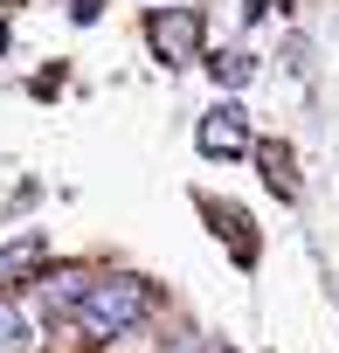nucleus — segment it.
Returning <instances> with one entry per match:
<instances>
[{
    "mask_svg": "<svg viewBox=\"0 0 339 353\" xmlns=\"http://www.w3.org/2000/svg\"><path fill=\"white\" fill-rule=\"evenodd\" d=\"M152 305H159V291H152L145 277H90L76 319H83L97 339H118V332H138V325L152 319Z\"/></svg>",
    "mask_w": 339,
    "mask_h": 353,
    "instance_id": "obj_1",
    "label": "nucleus"
},
{
    "mask_svg": "<svg viewBox=\"0 0 339 353\" xmlns=\"http://www.w3.org/2000/svg\"><path fill=\"white\" fill-rule=\"evenodd\" d=\"M145 42H152V56L166 70H181V63L201 56V14L194 8H152L145 14Z\"/></svg>",
    "mask_w": 339,
    "mask_h": 353,
    "instance_id": "obj_2",
    "label": "nucleus"
},
{
    "mask_svg": "<svg viewBox=\"0 0 339 353\" xmlns=\"http://www.w3.org/2000/svg\"><path fill=\"white\" fill-rule=\"evenodd\" d=\"M194 145H201V159H243V152H249V118H243V104H215V111L194 125Z\"/></svg>",
    "mask_w": 339,
    "mask_h": 353,
    "instance_id": "obj_3",
    "label": "nucleus"
},
{
    "mask_svg": "<svg viewBox=\"0 0 339 353\" xmlns=\"http://www.w3.org/2000/svg\"><path fill=\"white\" fill-rule=\"evenodd\" d=\"M83 291H90L83 270H56V277H42V312L49 319H70V312H83Z\"/></svg>",
    "mask_w": 339,
    "mask_h": 353,
    "instance_id": "obj_4",
    "label": "nucleus"
},
{
    "mask_svg": "<svg viewBox=\"0 0 339 353\" xmlns=\"http://www.w3.org/2000/svg\"><path fill=\"white\" fill-rule=\"evenodd\" d=\"M35 346V332H28V312L14 305V298H0V353H28Z\"/></svg>",
    "mask_w": 339,
    "mask_h": 353,
    "instance_id": "obj_5",
    "label": "nucleus"
},
{
    "mask_svg": "<svg viewBox=\"0 0 339 353\" xmlns=\"http://www.w3.org/2000/svg\"><path fill=\"white\" fill-rule=\"evenodd\" d=\"M208 70H215V83H249V77H256V56H243V49H222Z\"/></svg>",
    "mask_w": 339,
    "mask_h": 353,
    "instance_id": "obj_6",
    "label": "nucleus"
},
{
    "mask_svg": "<svg viewBox=\"0 0 339 353\" xmlns=\"http://www.w3.org/2000/svg\"><path fill=\"white\" fill-rule=\"evenodd\" d=\"M263 181H270L277 194H298V181H291V152H284V145H263Z\"/></svg>",
    "mask_w": 339,
    "mask_h": 353,
    "instance_id": "obj_7",
    "label": "nucleus"
},
{
    "mask_svg": "<svg viewBox=\"0 0 339 353\" xmlns=\"http://www.w3.org/2000/svg\"><path fill=\"white\" fill-rule=\"evenodd\" d=\"M28 263H42V236H21V243L0 250V277H14V270H28Z\"/></svg>",
    "mask_w": 339,
    "mask_h": 353,
    "instance_id": "obj_8",
    "label": "nucleus"
},
{
    "mask_svg": "<svg viewBox=\"0 0 339 353\" xmlns=\"http://www.w3.org/2000/svg\"><path fill=\"white\" fill-rule=\"evenodd\" d=\"M97 14H104V0H70V21H83V28H90Z\"/></svg>",
    "mask_w": 339,
    "mask_h": 353,
    "instance_id": "obj_9",
    "label": "nucleus"
},
{
    "mask_svg": "<svg viewBox=\"0 0 339 353\" xmlns=\"http://www.w3.org/2000/svg\"><path fill=\"white\" fill-rule=\"evenodd\" d=\"M0 56H8V21H0Z\"/></svg>",
    "mask_w": 339,
    "mask_h": 353,
    "instance_id": "obj_10",
    "label": "nucleus"
},
{
    "mask_svg": "<svg viewBox=\"0 0 339 353\" xmlns=\"http://www.w3.org/2000/svg\"><path fill=\"white\" fill-rule=\"evenodd\" d=\"M208 353H236V346H208Z\"/></svg>",
    "mask_w": 339,
    "mask_h": 353,
    "instance_id": "obj_11",
    "label": "nucleus"
}]
</instances>
